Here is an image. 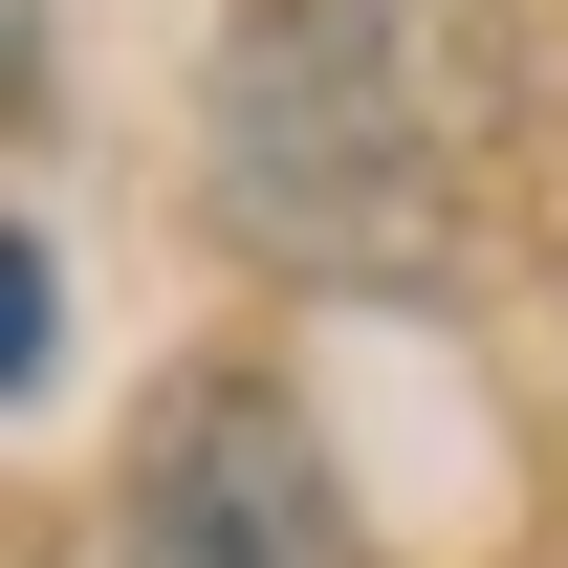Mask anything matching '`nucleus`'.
<instances>
[{
  "instance_id": "obj_2",
  "label": "nucleus",
  "mask_w": 568,
  "mask_h": 568,
  "mask_svg": "<svg viewBox=\"0 0 568 568\" xmlns=\"http://www.w3.org/2000/svg\"><path fill=\"white\" fill-rule=\"evenodd\" d=\"M110 568H372L351 481H328V416L284 372H175L132 437V503H110Z\"/></svg>"
},
{
  "instance_id": "obj_1",
  "label": "nucleus",
  "mask_w": 568,
  "mask_h": 568,
  "mask_svg": "<svg viewBox=\"0 0 568 568\" xmlns=\"http://www.w3.org/2000/svg\"><path fill=\"white\" fill-rule=\"evenodd\" d=\"M481 153V0H241L219 22V197L394 263Z\"/></svg>"
}]
</instances>
